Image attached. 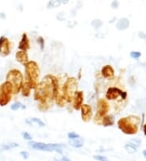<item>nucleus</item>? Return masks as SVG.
<instances>
[{
    "label": "nucleus",
    "instance_id": "1",
    "mask_svg": "<svg viewBox=\"0 0 146 161\" xmlns=\"http://www.w3.org/2000/svg\"><path fill=\"white\" fill-rule=\"evenodd\" d=\"M58 93V82L55 77L45 76L42 81L35 88L34 99L41 103L40 106H46L48 101H52Z\"/></svg>",
    "mask_w": 146,
    "mask_h": 161
},
{
    "label": "nucleus",
    "instance_id": "2",
    "mask_svg": "<svg viewBox=\"0 0 146 161\" xmlns=\"http://www.w3.org/2000/svg\"><path fill=\"white\" fill-rule=\"evenodd\" d=\"M77 91V81L74 77L68 78L64 83L62 91L58 92L55 99L59 107H63L67 103L71 102L73 99L75 93Z\"/></svg>",
    "mask_w": 146,
    "mask_h": 161
},
{
    "label": "nucleus",
    "instance_id": "3",
    "mask_svg": "<svg viewBox=\"0 0 146 161\" xmlns=\"http://www.w3.org/2000/svg\"><path fill=\"white\" fill-rule=\"evenodd\" d=\"M25 77L31 89H35L38 85V78L40 75L39 67L35 61H29L24 65Z\"/></svg>",
    "mask_w": 146,
    "mask_h": 161
},
{
    "label": "nucleus",
    "instance_id": "4",
    "mask_svg": "<svg viewBox=\"0 0 146 161\" xmlns=\"http://www.w3.org/2000/svg\"><path fill=\"white\" fill-rule=\"evenodd\" d=\"M140 122L138 117L131 115L124 117L118 121V126L123 133L126 134H135L138 131V124Z\"/></svg>",
    "mask_w": 146,
    "mask_h": 161
},
{
    "label": "nucleus",
    "instance_id": "5",
    "mask_svg": "<svg viewBox=\"0 0 146 161\" xmlns=\"http://www.w3.org/2000/svg\"><path fill=\"white\" fill-rule=\"evenodd\" d=\"M7 81L10 82L12 86L14 94H17L21 90L23 83H24V77L22 73L17 69L10 70L6 77Z\"/></svg>",
    "mask_w": 146,
    "mask_h": 161
},
{
    "label": "nucleus",
    "instance_id": "6",
    "mask_svg": "<svg viewBox=\"0 0 146 161\" xmlns=\"http://www.w3.org/2000/svg\"><path fill=\"white\" fill-rule=\"evenodd\" d=\"M12 93H13V89H12L11 84L6 80L0 87V106L1 107H4L10 103Z\"/></svg>",
    "mask_w": 146,
    "mask_h": 161
},
{
    "label": "nucleus",
    "instance_id": "7",
    "mask_svg": "<svg viewBox=\"0 0 146 161\" xmlns=\"http://www.w3.org/2000/svg\"><path fill=\"white\" fill-rule=\"evenodd\" d=\"M29 145L32 148L37 150L42 151H57L58 153H62V148L64 147V146L61 144H47V143H42V142H37L34 141H30Z\"/></svg>",
    "mask_w": 146,
    "mask_h": 161
},
{
    "label": "nucleus",
    "instance_id": "8",
    "mask_svg": "<svg viewBox=\"0 0 146 161\" xmlns=\"http://www.w3.org/2000/svg\"><path fill=\"white\" fill-rule=\"evenodd\" d=\"M106 97L108 100H115L119 97L124 100L127 99V92L123 91L118 87H110L106 91Z\"/></svg>",
    "mask_w": 146,
    "mask_h": 161
},
{
    "label": "nucleus",
    "instance_id": "9",
    "mask_svg": "<svg viewBox=\"0 0 146 161\" xmlns=\"http://www.w3.org/2000/svg\"><path fill=\"white\" fill-rule=\"evenodd\" d=\"M109 108L110 106L108 102L104 99H101L98 103V113H97L95 118H103L107 112L109 111Z\"/></svg>",
    "mask_w": 146,
    "mask_h": 161
},
{
    "label": "nucleus",
    "instance_id": "10",
    "mask_svg": "<svg viewBox=\"0 0 146 161\" xmlns=\"http://www.w3.org/2000/svg\"><path fill=\"white\" fill-rule=\"evenodd\" d=\"M81 117L85 122L89 121L93 116V112H92V107L88 104H83L81 106Z\"/></svg>",
    "mask_w": 146,
    "mask_h": 161
},
{
    "label": "nucleus",
    "instance_id": "11",
    "mask_svg": "<svg viewBox=\"0 0 146 161\" xmlns=\"http://www.w3.org/2000/svg\"><path fill=\"white\" fill-rule=\"evenodd\" d=\"M84 101V94L82 91H76L73 97V107L76 110H80L83 105Z\"/></svg>",
    "mask_w": 146,
    "mask_h": 161
},
{
    "label": "nucleus",
    "instance_id": "12",
    "mask_svg": "<svg viewBox=\"0 0 146 161\" xmlns=\"http://www.w3.org/2000/svg\"><path fill=\"white\" fill-rule=\"evenodd\" d=\"M11 52V43L8 38H5L2 45L0 46V55L2 56H8Z\"/></svg>",
    "mask_w": 146,
    "mask_h": 161
},
{
    "label": "nucleus",
    "instance_id": "13",
    "mask_svg": "<svg viewBox=\"0 0 146 161\" xmlns=\"http://www.w3.org/2000/svg\"><path fill=\"white\" fill-rule=\"evenodd\" d=\"M18 48L20 50V51H28L29 48H30V44H29V39L28 38L26 33H23L21 37V40L19 43Z\"/></svg>",
    "mask_w": 146,
    "mask_h": 161
},
{
    "label": "nucleus",
    "instance_id": "14",
    "mask_svg": "<svg viewBox=\"0 0 146 161\" xmlns=\"http://www.w3.org/2000/svg\"><path fill=\"white\" fill-rule=\"evenodd\" d=\"M16 59L19 63H20L23 65H25L29 62V57H28V54L26 53V51H17L16 54Z\"/></svg>",
    "mask_w": 146,
    "mask_h": 161
},
{
    "label": "nucleus",
    "instance_id": "15",
    "mask_svg": "<svg viewBox=\"0 0 146 161\" xmlns=\"http://www.w3.org/2000/svg\"><path fill=\"white\" fill-rule=\"evenodd\" d=\"M101 74L105 78H111L114 77V71L110 65H106L101 68Z\"/></svg>",
    "mask_w": 146,
    "mask_h": 161
},
{
    "label": "nucleus",
    "instance_id": "16",
    "mask_svg": "<svg viewBox=\"0 0 146 161\" xmlns=\"http://www.w3.org/2000/svg\"><path fill=\"white\" fill-rule=\"evenodd\" d=\"M129 24H130L129 20L127 19V18H122L118 21L116 27L119 30H124L128 29L129 27Z\"/></svg>",
    "mask_w": 146,
    "mask_h": 161
},
{
    "label": "nucleus",
    "instance_id": "17",
    "mask_svg": "<svg viewBox=\"0 0 146 161\" xmlns=\"http://www.w3.org/2000/svg\"><path fill=\"white\" fill-rule=\"evenodd\" d=\"M29 125H37V126L39 127H44L45 126V123L43 122L42 121H41L40 119L38 118H35V117H33V118H29L27 119L26 121H25Z\"/></svg>",
    "mask_w": 146,
    "mask_h": 161
},
{
    "label": "nucleus",
    "instance_id": "18",
    "mask_svg": "<svg viewBox=\"0 0 146 161\" xmlns=\"http://www.w3.org/2000/svg\"><path fill=\"white\" fill-rule=\"evenodd\" d=\"M102 120V125L105 127L111 126L114 125V119L112 117V115H105Z\"/></svg>",
    "mask_w": 146,
    "mask_h": 161
},
{
    "label": "nucleus",
    "instance_id": "19",
    "mask_svg": "<svg viewBox=\"0 0 146 161\" xmlns=\"http://www.w3.org/2000/svg\"><path fill=\"white\" fill-rule=\"evenodd\" d=\"M21 90H22V94H23L24 97L29 96V94H30V90H31V87H30L29 84L28 83L27 81H24V83H23Z\"/></svg>",
    "mask_w": 146,
    "mask_h": 161
},
{
    "label": "nucleus",
    "instance_id": "20",
    "mask_svg": "<svg viewBox=\"0 0 146 161\" xmlns=\"http://www.w3.org/2000/svg\"><path fill=\"white\" fill-rule=\"evenodd\" d=\"M69 143L70 145L73 147H76V148H80L81 147L83 146V141L80 138H77V139H72L69 140Z\"/></svg>",
    "mask_w": 146,
    "mask_h": 161
},
{
    "label": "nucleus",
    "instance_id": "21",
    "mask_svg": "<svg viewBox=\"0 0 146 161\" xmlns=\"http://www.w3.org/2000/svg\"><path fill=\"white\" fill-rule=\"evenodd\" d=\"M124 147L128 153L130 154H134L137 151V148L135 147H134V146L132 145V144H130V143H128V142L125 145Z\"/></svg>",
    "mask_w": 146,
    "mask_h": 161
},
{
    "label": "nucleus",
    "instance_id": "22",
    "mask_svg": "<svg viewBox=\"0 0 146 161\" xmlns=\"http://www.w3.org/2000/svg\"><path fill=\"white\" fill-rule=\"evenodd\" d=\"M11 110L17 111V110H19L20 108H22V109H25V108H26V107H25L24 105L22 104L20 102H16V103H14L13 104L11 105Z\"/></svg>",
    "mask_w": 146,
    "mask_h": 161
},
{
    "label": "nucleus",
    "instance_id": "23",
    "mask_svg": "<svg viewBox=\"0 0 146 161\" xmlns=\"http://www.w3.org/2000/svg\"><path fill=\"white\" fill-rule=\"evenodd\" d=\"M60 3H61L60 1H51V2L48 3L47 7L48 8H56V7H58V6L60 5Z\"/></svg>",
    "mask_w": 146,
    "mask_h": 161
},
{
    "label": "nucleus",
    "instance_id": "24",
    "mask_svg": "<svg viewBox=\"0 0 146 161\" xmlns=\"http://www.w3.org/2000/svg\"><path fill=\"white\" fill-rule=\"evenodd\" d=\"M128 143H130V144H132V145L134 146V147H135L137 148L139 146L141 145V142L140 139H136V138H135V139L130 140V141L128 142Z\"/></svg>",
    "mask_w": 146,
    "mask_h": 161
},
{
    "label": "nucleus",
    "instance_id": "25",
    "mask_svg": "<svg viewBox=\"0 0 146 161\" xmlns=\"http://www.w3.org/2000/svg\"><path fill=\"white\" fill-rule=\"evenodd\" d=\"M67 137L70 140L72 139H77V138H80V135L76 133H74V132H71L69 134H67Z\"/></svg>",
    "mask_w": 146,
    "mask_h": 161
},
{
    "label": "nucleus",
    "instance_id": "26",
    "mask_svg": "<svg viewBox=\"0 0 146 161\" xmlns=\"http://www.w3.org/2000/svg\"><path fill=\"white\" fill-rule=\"evenodd\" d=\"M130 56L132 57V59H137L141 56V52H139V51H132L130 53Z\"/></svg>",
    "mask_w": 146,
    "mask_h": 161
},
{
    "label": "nucleus",
    "instance_id": "27",
    "mask_svg": "<svg viewBox=\"0 0 146 161\" xmlns=\"http://www.w3.org/2000/svg\"><path fill=\"white\" fill-rule=\"evenodd\" d=\"M37 43L39 44V46L41 47V50L43 51V49H44V46H45V42H44V38L42 37H39V38H37Z\"/></svg>",
    "mask_w": 146,
    "mask_h": 161
},
{
    "label": "nucleus",
    "instance_id": "28",
    "mask_svg": "<svg viewBox=\"0 0 146 161\" xmlns=\"http://www.w3.org/2000/svg\"><path fill=\"white\" fill-rule=\"evenodd\" d=\"M102 24V22L100 21V20H94L93 22H92V25L95 28H99Z\"/></svg>",
    "mask_w": 146,
    "mask_h": 161
},
{
    "label": "nucleus",
    "instance_id": "29",
    "mask_svg": "<svg viewBox=\"0 0 146 161\" xmlns=\"http://www.w3.org/2000/svg\"><path fill=\"white\" fill-rule=\"evenodd\" d=\"M21 135L24 139L29 140V141H31V139H32V136H31L29 133H27V132H23L21 134Z\"/></svg>",
    "mask_w": 146,
    "mask_h": 161
},
{
    "label": "nucleus",
    "instance_id": "30",
    "mask_svg": "<svg viewBox=\"0 0 146 161\" xmlns=\"http://www.w3.org/2000/svg\"><path fill=\"white\" fill-rule=\"evenodd\" d=\"M93 159H97L98 161H107L106 158L105 156H93Z\"/></svg>",
    "mask_w": 146,
    "mask_h": 161
},
{
    "label": "nucleus",
    "instance_id": "31",
    "mask_svg": "<svg viewBox=\"0 0 146 161\" xmlns=\"http://www.w3.org/2000/svg\"><path fill=\"white\" fill-rule=\"evenodd\" d=\"M0 148H1L2 150H8L11 149V147L10 146V144H3V145L0 147Z\"/></svg>",
    "mask_w": 146,
    "mask_h": 161
},
{
    "label": "nucleus",
    "instance_id": "32",
    "mask_svg": "<svg viewBox=\"0 0 146 161\" xmlns=\"http://www.w3.org/2000/svg\"><path fill=\"white\" fill-rule=\"evenodd\" d=\"M20 156L24 159H25L29 158V153H28L27 151H21V152H20Z\"/></svg>",
    "mask_w": 146,
    "mask_h": 161
},
{
    "label": "nucleus",
    "instance_id": "33",
    "mask_svg": "<svg viewBox=\"0 0 146 161\" xmlns=\"http://www.w3.org/2000/svg\"><path fill=\"white\" fill-rule=\"evenodd\" d=\"M119 6V3L117 1H113L111 3V8H117Z\"/></svg>",
    "mask_w": 146,
    "mask_h": 161
},
{
    "label": "nucleus",
    "instance_id": "34",
    "mask_svg": "<svg viewBox=\"0 0 146 161\" xmlns=\"http://www.w3.org/2000/svg\"><path fill=\"white\" fill-rule=\"evenodd\" d=\"M57 161H72V160H70L69 159L67 158V157H65V156H64V157H62L61 159H57Z\"/></svg>",
    "mask_w": 146,
    "mask_h": 161
},
{
    "label": "nucleus",
    "instance_id": "35",
    "mask_svg": "<svg viewBox=\"0 0 146 161\" xmlns=\"http://www.w3.org/2000/svg\"><path fill=\"white\" fill-rule=\"evenodd\" d=\"M5 39V37L4 36H2V37H0V46L2 45V43H3V41Z\"/></svg>",
    "mask_w": 146,
    "mask_h": 161
},
{
    "label": "nucleus",
    "instance_id": "36",
    "mask_svg": "<svg viewBox=\"0 0 146 161\" xmlns=\"http://www.w3.org/2000/svg\"><path fill=\"white\" fill-rule=\"evenodd\" d=\"M139 37H140V38H144H144H146V35L143 36V33H140V34H139Z\"/></svg>",
    "mask_w": 146,
    "mask_h": 161
},
{
    "label": "nucleus",
    "instance_id": "37",
    "mask_svg": "<svg viewBox=\"0 0 146 161\" xmlns=\"http://www.w3.org/2000/svg\"><path fill=\"white\" fill-rule=\"evenodd\" d=\"M144 134L146 136V125H144Z\"/></svg>",
    "mask_w": 146,
    "mask_h": 161
},
{
    "label": "nucleus",
    "instance_id": "38",
    "mask_svg": "<svg viewBox=\"0 0 146 161\" xmlns=\"http://www.w3.org/2000/svg\"><path fill=\"white\" fill-rule=\"evenodd\" d=\"M143 156H144V157H145V158H146V150H144L143 151Z\"/></svg>",
    "mask_w": 146,
    "mask_h": 161
}]
</instances>
